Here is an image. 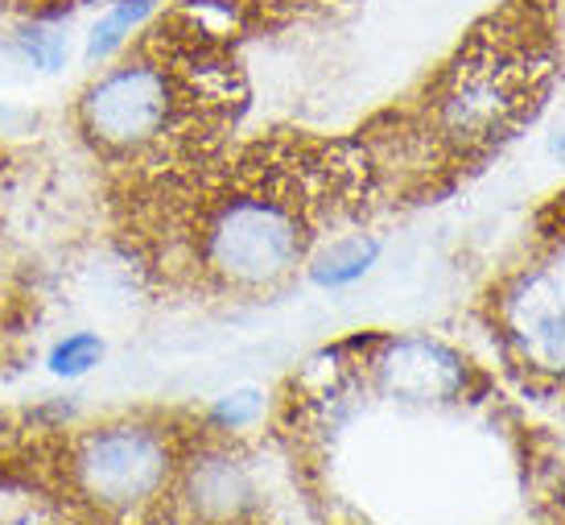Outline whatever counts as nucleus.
I'll return each mask as SVG.
<instances>
[{"label": "nucleus", "mask_w": 565, "mask_h": 525, "mask_svg": "<svg viewBox=\"0 0 565 525\" xmlns=\"http://www.w3.org/2000/svg\"><path fill=\"white\" fill-rule=\"evenodd\" d=\"M256 410H260V398H256V393H236V398H227L215 406V418L227 422V427H244L248 418H256Z\"/></svg>", "instance_id": "obj_12"}, {"label": "nucleus", "mask_w": 565, "mask_h": 525, "mask_svg": "<svg viewBox=\"0 0 565 525\" xmlns=\"http://www.w3.org/2000/svg\"><path fill=\"white\" fill-rule=\"evenodd\" d=\"M79 489L104 510H132L161 493L170 476V451L158 430L108 427L87 434L75 455Z\"/></svg>", "instance_id": "obj_4"}, {"label": "nucleus", "mask_w": 565, "mask_h": 525, "mask_svg": "<svg viewBox=\"0 0 565 525\" xmlns=\"http://www.w3.org/2000/svg\"><path fill=\"white\" fill-rule=\"evenodd\" d=\"M550 149H553V154H557V158H562V166H565V133H557V137H553Z\"/></svg>", "instance_id": "obj_13"}, {"label": "nucleus", "mask_w": 565, "mask_h": 525, "mask_svg": "<svg viewBox=\"0 0 565 525\" xmlns=\"http://www.w3.org/2000/svg\"><path fill=\"white\" fill-rule=\"evenodd\" d=\"M380 256V244L372 237H347V240H334L327 253L315 256V265H310V277H315L318 286H351V282H360L363 273L376 265Z\"/></svg>", "instance_id": "obj_7"}, {"label": "nucleus", "mask_w": 565, "mask_h": 525, "mask_svg": "<svg viewBox=\"0 0 565 525\" xmlns=\"http://www.w3.org/2000/svg\"><path fill=\"white\" fill-rule=\"evenodd\" d=\"M512 323H516L520 339L529 344V351L536 356H545V360H565V311L557 303V294H553L550 282H541L533 277L524 294L516 298L512 306Z\"/></svg>", "instance_id": "obj_6"}, {"label": "nucleus", "mask_w": 565, "mask_h": 525, "mask_svg": "<svg viewBox=\"0 0 565 525\" xmlns=\"http://www.w3.org/2000/svg\"><path fill=\"white\" fill-rule=\"evenodd\" d=\"M310 232L281 195L244 191L223 199L206 223V265L232 286H273L306 256Z\"/></svg>", "instance_id": "obj_1"}, {"label": "nucleus", "mask_w": 565, "mask_h": 525, "mask_svg": "<svg viewBox=\"0 0 565 525\" xmlns=\"http://www.w3.org/2000/svg\"><path fill=\"white\" fill-rule=\"evenodd\" d=\"M194 501H199V510L227 517L248 501V480L236 463L211 460L203 472H194Z\"/></svg>", "instance_id": "obj_8"}, {"label": "nucleus", "mask_w": 565, "mask_h": 525, "mask_svg": "<svg viewBox=\"0 0 565 525\" xmlns=\"http://www.w3.org/2000/svg\"><path fill=\"white\" fill-rule=\"evenodd\" d=\"M182 87L161 59H132L111 66L83 96V128L104 149H145L166 137L182 108Z\"/></svg>", "instance_id": "obj_3"}, {"label": "nucleus", "mask_w": 565, "mask_h": 525, "mask_svg": "<svg viewBox=\"0 0 565 525\" xmlns=\"http://www.w3.org/2000/svg\"><path fill=\"white\" fill-rule=\"evenodd\" d=\"M21 46H25V54H30L33 63L46 66V71H54L66 59V38L58 30H30L21 38Z\"/></svg>", "instance_id": "obj_11"}, {"label": "nucleus", "mask_w": 565, "mask_h": 525, "mask_svg": "<svg viewBox=\"0 0 565 525\" xmlns=\"http://www.w3.org/2000/svg\"><path fill=\"white\" fill-rule=\"evenodd\" d=\"M380 381L405 401H441L462 389V365L455 351L425 339H405L380 360Z\"/></svg>", "instance_id": "obj_5"}, {"label": "nucleus", "mask_w": 565, "mask_h": 525, "mask_svg": "<svg viewBox=\"0 0 565 525\" xmlns=\"http://www.w3.org/2000/svg\"><path fill=\"white\" fill-rule=\"evenodd\" d=\"M99 360H104V339L92 332H75L54 344V351H50V372L54 377H83Z\"/></svg>", "instance_id": "obj_10"}, {"label": "nucleus", "mask_w": 565, "mask_h": 525, "mask_svg": "<svg viewBox=\"0 0 565 525\" xmlns=\"http://www.w3.org/2000/svg\"><path fill=\"white\" fill-rule=\"evenodd\" d=\"M536 66L520 59L503 42H475L467 59H458L450 92L441 96V128L458 141H491L533 112Z\"/></svg>", "instance_id": "obj_2"}, {"label": "nucleus", "mask_w": 565, "mask_h": 525, "mask_svg": "<svg viewBox=\"0 0 565 525\" xmlns=\"http://www.w3.org/2000/svg\"><path fill=\"white\" fill-rule=\"evenodd\" d=\"M153 4H158V0H120L104 21H95L92 38H87V59H92V63L108 59L111 50L120 46L128 33L141 25L145 17L153 13Z\"/></svg>", "instance_id": "obj_9"}]
</instances>
